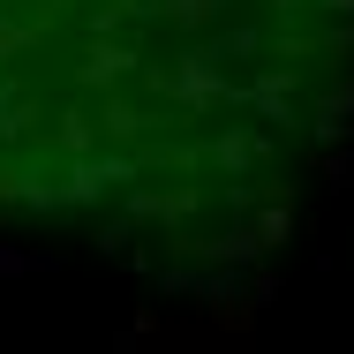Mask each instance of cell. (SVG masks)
Segmentation results:
<instances>
[{
	"label": "cell",
	"mask_w": 354,
	"mask_h": 354,
	"mask_svg": "<svg viewBox=\"0 0 354 354\" xmlns=\"http://www.w3.org/2000/svg\"><path fill=\"white\" fill-rule=\"evenodd\" d=\"M272 8H301V0H272Z\"/></svg>",
	"instance_id": "cell-3"
},
{
	"label": "cell",
	"mask_w": 354,
	"mask_h": 354,
	"mask_svg": "<svg viewBox=\"0 0 354 354\" xmlns=\"http://www.w3.org/2000/svg\"><path fill=\"white\" fill-rule=\"evenodd\" d=\"M23 264H30V257H8V249H0V272H23Z\"/></svg>",
	"instance_id": "cell-1"
},
{
	"label": "cell",
	"mask_w": 354,
	"mask_h": 354,
	"mask_svg": "<svg viewBox=\"0 0 354 354\" xmlns=\"http://www.w3.org/2000/svg\"><path fill=\"white\" fill-rule=\"evenodd\" d=\"M317 8H332V15H354V0H317Z\"/></svg>",
	"instance_id": "cell-2"
}]
</instances>
